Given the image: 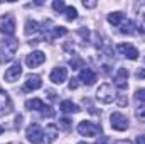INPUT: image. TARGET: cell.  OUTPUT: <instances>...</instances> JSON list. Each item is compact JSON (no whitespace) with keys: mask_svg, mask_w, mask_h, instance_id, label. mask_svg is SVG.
Here are the masks:
<instances>
[{"mask_svg":"<svg viewBox=\"0 0 145 144\" xmlns=\"http://www.w3.org/2000/svg\"><path fill=\"white\" fill-rule=\"evenodd\" d=\"M19 49V41L17 39H3L0 42V59L2 61H10Z\"/></svg>","mask_w":145,"mask_h":144,"instance_id":"cell-1","label":"cell"},{"mask_svg":"<svg viewBox=\"0 0 145 144\" xmlns=\"http://www.w3.org/2000/svg\"><path fill=\"white\" fill-rule=\"evenodd\" d=\"M78 132H79L81 136L95 137V136H98V134L101 132V126H98V124H95V122H89V120H83V122H79V126H78Z\"/></svg>","mask_w":145,"mask_h":144,"instance_id":"cell-2","label":"cell"},{"mask_svg":"<svg viewBox=\"0 0 145 144\" xmlns=\"http://www.w3.org/2000/svg\"><path fill=\"white\" fill-rule=\"evenodd\" d=\"M25 136H27V141L32 144H40L44 139V132L39 127V124H31L25 131Z\"/></svg>","mask_w":145,"mask_h":144,"instance_id":"cell-3","label":"cell"},{"mask_svg":"<svg viewBox=\"0 0 145 144\" xmlns=\"http://www.w3.org/2000/svg\"><path fill=\"white\" fill-rule=\"evenodd\" d=\"M110 124L115 131H127L128 129V119L127 115L120 114V112H113L110 117Z\"/></svg>","mask_w":145,"mask_h":144,"instance_id":"cell-4","label":"cell"},{"mask_svg":"<svg viewBox=\"0 0 145 144\" xmlns=\"http://www.w3.org/2000/svg\"><path fill=\"white\" fill-rule=\"evenodd\" d=\"M96 98L101 102V104H111L113 98H115V93H113V88L110 83H103L98 92H96Z\"/></svg>","mask_w":145,"mask_h":144,"instance_id":"cell-5","label":"cell"},{"mask_svg":"<svg viewBox=\"0 0 145 144\" xmlns=\"http://www.w3.org/2000/svg\"><path fill=\"white\" fill-rule=\"evenodd\" d=\"M0 32L5 34V36H12L15 32V20H14V17L10 14L2 17V20H0Z\"/></svg>","mask_w":145,"mask_h":144,"instance_id":"cell-6","label":"cell"},{"mask_svg":"<svg viewBox=\"0 0 145 144\" xmlns=\"http://www.w3.org/2000/svg\"><path fill=\"white\" fill-rule=\"evenodd\" d=\"M12 110H14V105H12L10 97L7 95V92L0 88V115H8Z\"/></svg>","mask_w":145,"mask_h":144,"instance_id":"cell-7","label":"cell"},{"mask_svg":"<svg viewBox=\"0 0 145 144\" xmlns=\"http://www.w3.org/2000/svg\"><path fill=\"white\" fill-rule=\"evenodd\" d=\"M44 61H46V54H44L42 51H34V53H31V54L25 58V63H27L29 68H36L39 65H42Z\"/></svg>","mask_w":145,"mask_h":144,"instance_id":"cell-8","label":"cell"},{"mask_svg":"<svg viewBox=\"0 0 145 144\" xmlns=\"http://www.w3.org/2000/svg\"><path fill=\"white\" fill-rule=\"evenodd\" d=\"M40 87H42L40 76H37V75H27L25 83H24V90L25 92H34V90H39Z\"/></svg>","mask_w":145,"mask_h":144,"instance_id":"cell-9","label":"cell"},{"mask_svg":"<svg viewBox=\"0 0 145 144\" xmlns=\"http://www.w3.org/2000/svg\"><path fill=\"white\" fill-rule=\"evenodd\" d=\"M66 78H68V70L63 68V66L54 68V70L51 71V81L56 83V85H61L63 81H66Z\"/></svg>","mask_w":145,"mask_h":144,"instance_id":"cell-10","label":"cell"},{"mask_svg":"<svg viewBox=\"0 0 145 144\" xmlns=\"http://www.w3.org/2000/svg\"><path fill=\"white\" fill-rule=\"evenodd\" d=\"M116 49H118L123 56H127L128 59H137V58H138V51H137L132 44H125V42H123V44H118Z\"/></svg>","mask_w":145,"mask_h":144,"instance_id":"cell-11","label":"cell"},{"mask_svg":"<svg viewBox=\"0 0 145 144\" xmlns=\"http://www.w3.org/2000/svg\"><path fill=\"white\" fill-rule=\"evenodd\" d=\"M127 80H128V70L127 68H118V71L115 75V85L120 90L127 88Z\"/></svg>","mask_w":145,"mask_h":144,"instance_id":"cell-12","label":"cell"},{"mask_svg":"<svg viewBox=\"0 0 145 144\" xmlns=\"http://www.w3.org/2000/svg\"><path fill=\"white\" fill-rule=\"evenodd\" d=\"M57 136H59V129H57V126H54V124L46 126V131H44V139H46V144L54 143V141L57 139Z\"/></svg>","mask_w":145,"mask_h":144,"instance_id":"cell-13","label":"cell"},{"mask_svg":"<svg viewBox=\"0 0 145 144\" xmlns=\"http://www.w3.org/2000/svg\"><path fill=\"white\" fill-rule=\"evenodd\" d=\"M20 75H22V66H20V63H14V65L5 71V80H7V81H15V80H19Z\"/></svg>","mask_w":145,"mask_h":144,"instance_id":"cell-14","label":"cell"},{"mask_svg":"<svg viewBox=\"0 0 145 144\" xmlns=\"http://www.w3.org/2000/svg\"><path fill=\"white\" fill-rule=\"evenodd\" d=\"M79 80L84 83V85H93L96 81V73L93 71L91 68H83L79 73Z\"/></svg>","mask_w":145,"mask_h":144,"instance_id":"cell-15","label":"cell"},{"mask_svg":"<svg viewBox=\"0 0 145 144\" xmlns=\"http://www.w3.org/2000/svg\"><path fill=\"white\" fill-rule=\"evenodd\" d=\"M46 107V104L40 100V98H32V100H27L25 102V108L27 110H37V112H42V108Z\"/></svg>","mask_w":145,"mask_h":144,"instance_id":"cell-16","label":"cell"},{"mask_svg":"<svg viewBox=\"0 0 145 144\" xmlns=\"http://www.w3.org/2000/svg\"><path fill=\"white\" fill-rule=\"evenodd\" d=\"M39 31H40V27H39V22L32 20V19H27L24 32H25L27 36H31V34H36V32H39Z\"/></svg>","mask_w":145,"mask_h":144,"instance_id":"cell-17","label":"cell"},{"mask_svg":"<svg viewBox=\"0 0 145 144\" xmlns=\"http://www.w3.org/2000/svg\"><path fill=\"white\" fill-rule=\"evenodd\" d=\"M61 110L63 112H66V114H76V112H79V107L76 105V104H72L71 100H64L63 104H61Z\"/></svg>","mask_w":145,"mask_h":144,"instance_id":"cell-18","label":"cell"},{"mask_svg":"<svg viewBox=\"0 0 145 144\" xmlns=\"http://www.w3.org/2000/svg\"><path fill=\"white\" fill-rule=\"evenodd\" d=\"M108 22L113 26H120L123 22V12H111L108 14Z\"/></svg>","mask_w":145,"mask_h":144,"instance_id":"cell-19","label":"cell"},{"mask_svg":"<svg viewBox=\"0 0 145 144\" xmlns=\"http://www.w3.org/2000/svg\"><path fill=\"white\" fill-rule=\"evenodd\" d=\"M135 24L132 22V20H123L121 22V27H120V31L123 32V34H135Z\"/></svg>","mask_w":145,"mask_h":144,"instance_id":"cell-20","label":"cell"},{"mask_svg":"<svg viewBox=\"0 0 145 144\" xmlns=\"http://www.w3.org/2000/svg\"><path fill=\"white\" fill-rule=\"evenodd\" d=\"M66 32H68V29H66V27H61V26H59V27H54V29H52V34L49 36V39H56V37H61V36H64Z\"/></svg>","mask_w":145,"mask_h":144,"instance_id":"cell-21","label":"cell"},{"mask_svg":"<svg viewBox=\"0 0 145 144\" xmlns=\"http://www.w3.org/2000/svg\"><path fill=\"white\" fill-rule=\"evenodd\" d=\"M64 14H66V19H68V20H74V19L78 17V10H76L74 7H66V9H64Z\"/></svg>","mask_w":145,"mask_h":144,"instance_id":"cell-22","label":"cell"},{"mask_svg":"<svg viewBox=\"0 0 145 144\" xmlns=\"http://www.w3.org/2000/svg\"><path fill=\"white\" fill-rule=\"evenodd\" d=\"M52 9H54L56 12H61V10H64V9H66V3H64L63 0H56V2L52 3Z\"/></svg>","mask_w":145,"mask_h":144,"instance_id":"cell-23","label":"cell"},{"mask_svg":"<svg viewBox=\"0 0 145 144\" xmlns=\"http://www.w3.org/2000/svg\"><path fill=\"white\" fill-rule=\"evenodd\" d=\"M135 98H137L140 104H145V88L137 90V93H135Z\"/></svg>","mask_w":145,"mask_h":144,"instance_id":"cell-24","label":"cell"},{"mask_svg":"<svg viewBox=\"0 0 145 144\" xmlns=\"http://www.w3.org/2000/svg\"><path fill=\"white\" fill-rule=\"evenodd\" d=\"M40 114H42L44 117H49V119H51V117H54V114H56V112L49 107V105H46V107L42 108V112H40Z\"/></svg>","mask_w":145,"mask_h":144,"instance_id":"cell-25","label":"cell"},{"mask_svg":"<svg viewBox=\"0 0 145 144\" xmlns=\"http://www.w3.org/2000/svg\"><path fill=\"white\" fill-rule=\"evenodd\" d=\"M59 127L64 129V131H69V127H71V120H69V119H61V120H59Z\"/></svg>","mask_w":145,"mask_h":144,"instance_id":"cell-26","label":"cell"},{"mask_svg":"<svg viewBox=\"0 0 145 144\" xmlns=\"http://www.w3.org/2000/svg\"><path fill=\"white\" fill-rule=\"evenodd\" d=\"M116 102H118V105H120V107H125V105L128 104V98H127V95L120 93V95H118V98H116Z\"/></svg>","mask_w":145,"mask_h":144,"instance_id":"cell-27","label":"cell"},{"mask_svg":"<svg viewBox=\"0 0 145 144\" xmlns=\"http://www.w3.org/2000/svg\"><path fill=\"white\" fill-rule=\"evenodd\" d=\"M84 63H83V59L81 58H76V59H71V66L72 70H76V68H79V66H83Z\"/></svg>","mask_w":145,"mask_h":144,"instance_id":"cell-28","label":"cell"},{"mask_svg":"<svg viewBox=\"0 0 145 144\" xmlns=\"http://www.w3.org/2000/svg\"><path fill=\"white\" fill-rule=\"evenodd\" d=\"M138 31L140 32H145V14L140 17V20H138Z\"/></svg>","mask_w":145,"mask_h":144,"instance_id":"cell-29","label":"cell"},{"mask_svg":"<svg viewBox=\"0 0 145 144\" xmlns=\"http://www.w3.org/2000/svg\"><path fill=\"white\" fill-rule=\"evenodd\" d=\"M83 5H84L86 9H93V7H96V2H95V0H89V2H86V0H84V2H83Z\"/></svg>","mask_w":145,"mask_h":144,"instance_id":"cell-30","label":"cell"},{"mask_svg":"<svg viewBox=\"0 0 145 144\" xmlns=\"http://www.w3.org/2000/svg\"><path fill=\"white\" fill-rule=\"evenodd\" d=\"M78 88V80L76 78H71V81H69V90H76Z\"/></svg>","mask_w":145,"mask_h":144,"instance_id":"cell-31","label":"cell"},{"mask_svg":"<svg viewBox=\"0 0 145 144\" xmlns=\"http://www.w3.org/2000/svg\"><path fill=\"white\" fill-rule=\"evenodd\" d=\"M137 117H138V119H145V107L137 110Z\"/></svg>","mask_w":145,"mask_h":144,"instance_id":"cell-32","label":"cell"},{"mask_svg":"<svg viewBox=\"0 0 145 144\" xmlns=\"http://www.w3.org/2000/svg\"><path fill=\"white\" fill-rule=\"evenodd\" d=\"M20 126H22V115H17V117H15V127L19 129Z\"/></svg>","mask_w":145,"mask_h":144,"instance_id":"cell-33","label":"cell"},{"mask_svg":"<svg viewBox=\"0 0 145 144\" xmlns=\"http://www.w3.org/2000/svg\"><path fill=\"white\" fill-rule=\"evenodd\" d=\"M137 144H145V134L137 136Z\"/></svg>","mask_w":145,"mask_h":144,"instance_id":"cell-34","label":"cell"},{"mask_svg":"<svg viewBox=\"0 0 145 144\" xmlns=\"http://www.w3.org/2000/svg\"><path fill=\"white\" fill-rule=\"evenodd\" d=\"M137 78H145V70H137Z\"/></svg>","mask_w":145,"mask_h":144,"instance_id":"cell-35","label":"cell"},{"mask_svg":"<svg viewBox=\"0 0 145 144\" xmlns=\"http://www.w3.org/2000/svg\"><path fill=\"white\" fill-rule=\"evenodd\" d=\"M105 143H106V137H105V136H101V143L98 141V144H105Z\"/></svg>","mask_w":145,"mask_h":144,"instance_id":"cell-36","label":"cell"},{"mask_svg":"<svg viewBox=\"0 0 145 144\" xmlns=\"http://www.w3.org/2000/svg\"><path fill=\"white\" fill-rule=\"evenodd\" d=\"M116 144H130V143H128V141H127V143H125V141H120V143H116Z\"/></svg>","mask_w":145,"mask_h":144,"instance_id":"cell-37","label":"cell"},{"mask_svg":"<svg viewBox=\"0 0 145 144\" xmlns=\"http://www.w3.org/2000/svg\"><path fill=\"white\" fill-rule=\"evenodd\" d=\"M2 132H3V127H2V126H0V134H2Z\"/></svg>","mask_w":145,"mask_h":144,"instance_id":"cell-38","label":"cell"},{"mask_svg":"<svg viewBox=\"0 0 145 144\" xmlns=\"http://www.w3.org/2000/svg\"><path fill=\"white\" fill-rule=\"evenodd\" d=\"M79 144H84V143H79Z\"/></svg>","mask_w":145,"mask_h":144,"instance_id":"cell-39","label":"cell"}]
</instances>
